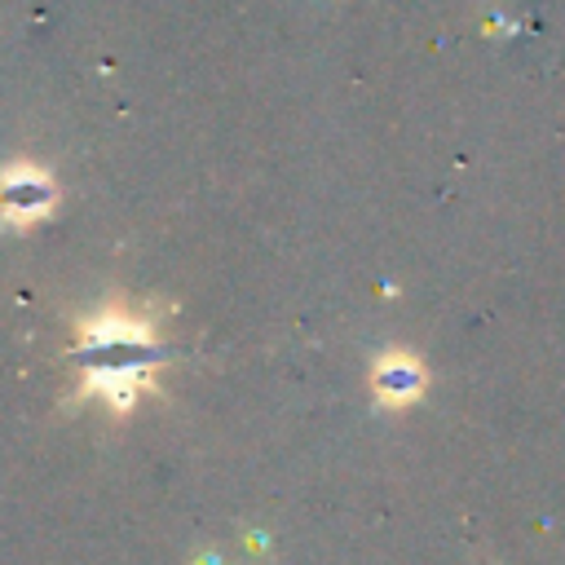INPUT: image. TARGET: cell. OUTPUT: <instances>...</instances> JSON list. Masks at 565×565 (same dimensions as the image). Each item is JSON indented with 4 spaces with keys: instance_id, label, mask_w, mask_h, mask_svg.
Here are the masks:
<instances>
[{
    "instance_id": "obj_1",
    "label": "cell",
    "mask_w": 565,
    "mask_h": 565,
    "mask_svg": "<svg viewBox=\"0 0 565 565\" xmlns=\"http://www.w3.org/2000/svg\"><path fill=\"white\" fill-rule=\"evenodd\" d=\"M428 388V371L411 349H384L371 366V393L384 411H406L424 397Z\"/></svg>"
},
{
    "instance_id": "obj_2",
    "label": "cell",
    "mask_w": 565,
    "mask_h": 565,
    "mask_svg": "<svg viewBox=\"0 0 565 565\" xmlns=\"http://www.w3.org/2000/svg\"><path fill=\"white\" fill-rule=\"evenodd\" d=\"M53 207V181L35 168H9L0 177V216L9 225H26Z\"/></svg>"
}]
</instances>
